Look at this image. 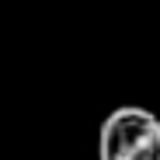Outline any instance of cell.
<instances>
[{
	"instance_id": "6da1fadb",
	"label": "cell",
	"mask_w": 160,
	"mask_h": 160,
	"mask_svg": "<svg viewBox=\"0 0 160 160\" xmlns=\"http://www.w3.org/2000/svg\"><path fill=\"white\" fill-rule=\"evenodd\" d=\"M98 160H160V118L139 104L115 108L98 132Z\"/></svg>"
}]
</instances>
